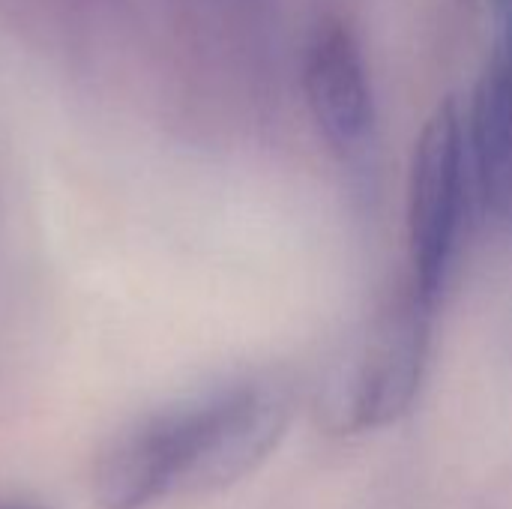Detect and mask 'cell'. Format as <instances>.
I'll return each instance as SVG.
<instances>
[{
	"mask_svg": "<svg viewBox=\"0 0 512 509\" xmlns=\"http://www.w3.org/2000/svg\"><path fill=\"white\" fill-rule=\"evenodd\" d=\"M288 411L279 387L237 384L138 423L96 465L99 507L147 509L237 483L279 444Z\"/></svg>",
	"mask_w": 512,
	"mask_h": 509,
	"instance_id": "obj_1",
	"label": "cell"
},
{
	"mask_svg": "<svg viewBox=\"0 0 512 509\" xmlns=\"http://www.w3.org/2000/svg\"><path fill=\"white\" fill-rule=\"evenodd\" d=\"M435 309L411 282L399 288L330 372L321 393L327 426L366 432L396 423L414 405L429 363Z\"/></svg>",
	"mask_w": 512,
	"mask_h": 509,
	"instance_id": "obj_2",
	"label": "cell"
},
{
	"mask_svg": "<svg viewBox=\"0 0 512 509\" xmlns=\"http://www.w3.org/2000/svg\"><path fill=\"white\" fill-rule=\"evenodd\" d=\"M471 180L474 174L462 114L456 102H441L417 138L408 180V282L432 306L441 303L459 255Z\"/></svg>",
	"mask_w": 512,
	"mask_h": 509,
	"instance_id": "obj_3",
	"label": "cell"
},
{
	"mask_svg": "<svg viewBox=\"0 0 512 509\" xmlns=\"http://www.w3.org/2000/svg\"><path fill=\"white\" fill-rule=\"evenodd\" d=\"M303 87L324 138L342 153H357L375 126V99L360 42L342 18L315 24L303 57Z\"/></svg>",
	"mask_w": 512,
	"mask_h": 509,
	"instance_id": "obj_4",
	"label": "cell"
},
{
	"mask_svg": "<svg viewBox=\"0 0 512 509\" xmlns=\"http://www.w3.org/2000/svg\"><path fill=\"white\" fill-rule=\"evenodd\" d=\"M474 186L492 216L512 225V36H501L465 126Z\"/></svg>",
	"mask_w": 512,
	"mask_h": 509,
	"instance_id": "obj_5",
	"label": "cell"
},
{
	"mask_svg": "<svg viewBox=\"0 0 512 509\" xmlns=\"http://www.w3.org/2000/svg\"><path fill=\"white\" fill-rule=\"evenodd\" d=\"M501 24V36H512V0H492Z\"/></svg>",
	"mask_w": 512,
	"mask_h": 509,
	"instance_id": "obj_6",
	"label": "cell"
},
{
	"mask_svg": "<svg viewBox=\"0 0 512 509\" xmlns=\"http://www.w3.org/2000/svg\"><path fill=\"white\" fill-rule=\"evenodd\" d=\"M0 509H45L39 504H27V501H0Z\"/></svg>",
	"mask_w": 512,
	"mask_h": 509,
	"instance_id": "obj_7",
	"label": "cell"
},
{
	"mask_svg": "<svg viewBox=\"0 0 512 509\" xmlns=\"http://www.w3.org/2000/svg\"><path fill=\"white\" fill-rule=\"evenodd\" d=\"M240 3H243V6H264L267 0H240Z\"/></svg>",
	"mask_w": 512,
	"mask_h": 509,
	"instance_id": "obj_8",
	"label": "cell"
}]
</instances>
